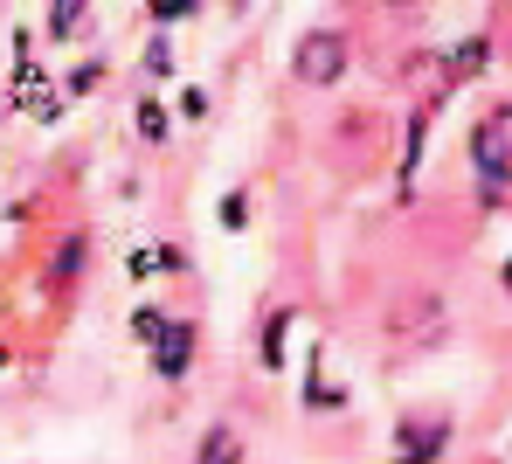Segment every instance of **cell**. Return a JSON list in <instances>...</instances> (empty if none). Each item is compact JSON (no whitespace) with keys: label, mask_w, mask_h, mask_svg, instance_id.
Segmentation results:
<instances>
[{"label":"cell","mask_w":512,"mask_h":464,"mask_svg":"<svg viewBox=\"0 0 512 464\" xmlns=\"http://www.w3.org/2000/svg\"><path fill=\"white\" fill-rule=\"evenodd\" d=\"M284 333H291V305H277L263 326V368H284Z\"/></svg>","instance_id":"obj_9"},{"label":"cell","mask_w":512,"mask_h":464,"mask_svg":"<svg viewBox=\"0 0 512 464\" xmlns=\"http://www.w3.org/2000/svg\"><path fill=\"white\" fill-rule=\"evenodd\" d=\"M485 70V42H464L457 56H450V84H464V77H478Z\"/></svg>","instance_id":"obj_10"},{"label":"cell","mask_w":512,"mask_h":464,"mask_svg":"<svg viewBox=\"0 0 512 464\" xmlns=\"http://www.w3.org/2000/svg\"><path fill=\"white\" fill-rule=\"evenodd\" d=\"M346 63H353V49H346L340 28H312L298 49H291V70H298V84H312V91H326V84H340Z\"/></svg>","instance_id":"obj_1"},{"label":"cell","mask_w":512,"mask_h":464,"mask_svg":"<svg viewBox=\"0 0 512 464\" xmlns=\"http://www.w3.org/2000/svg\"><path fill=\"white\" fill-rule=\"evenodd\" d=\"M243 222H250V201L229 194V201H222V229H243Z\"/></svg>","instance_id":"obj_16"},{"label":"cell","mask_w":512,"mask_h":464,"mask_svg":"<svg viewBox=\"0 0 512 464\" xmlns=\"http://www.w3.org/2000/svg\"><path fill=\"white\" fill-rule=\"evenodd\" d=\"M146 70H153V77H167V70H173V49H167V28H160V35H153V42H146Z\"/></svg>","instance_id":"obj_12"},{"label":"cell","mask_w":512,"mask_h":464,"mask_svg":"<svg viewBox=\"0 0 512 464\" xmlns=\"http://www.w3.org/2000/svg\"><path fill=\"white\" fill-rule=\"evenodd\" d=\"M305 402H312V409L346 402V388H333V381H326V361H319V354H312V368H305Z\"/></svg>","instance_id":"obj_8"},{"label":"cell","mask_w":512,"mask_h":464,"mask_svg":"<svg viewBox=\"0 0 512 464\" xmlns=\"http://www.w3.org/2000/svg\"><path fill=\"white\" fill-rule=\"evenodd\" d=\"M139 139H153V146H160V139H167V111H160V104H153V97H146V104H139Z\"/></svg>","instance_id":"obj_11"},{"label":"cell","mask_w":512,"mask_h":464,"mask_svg":"<svg viewBox=\"0 0 512 464\" xmlns=\"http://www.w3.org/2000/svg\"><path fill=\"white\" fill-rule=\"evenodd\" d=\"M160 326H167V312H153V305H146V312H132V333H139V340H146V347H153V340H160Z\"/></svg>","instance_id":"obj_15"},{"label":"cell","mask_w":512,"mask_h":464,"mask_svg":"<svg viewBox=\"0 0 512 464\" xmlns=\"http://www.w3.org/2000/svg\"><path fill=\"white\" fill-rule=\"evenodd\" d=\"M56 271H63V278H77V271H84V236H70V243L56 250Z\"/></svg>","instance_id":"obj_14"},{"label":"cell","mask_w":512,"mask_h":464,"mask_svg":"<svg viewBox=\"0 0 512 464\" xmlns=\"http://www.w3.org/2000/svg\"><path fill=\"white\" fill-rule=\"evenodd\" d=\"M14 111H28L35 125H56V111H63L56 77H49V70H35V63H14Z\"/></svg>","instance_id":"obj_2"},{"label":"cell","mask_w":512,"mask_h":464,"mask_svg":"<svg viewBox=\"0 0 512 464\" xmlns=\"http://www.w3.org/2000/svg\"><path fill=\"white\" fill-rule=\"evenodd\" d=\"M0 368H7V347H0Z\"/></svg>","instance_id":"obj_17"},{"label":"cell","mask_w":512,"mask_h":464,"mask_svg":"<svg viewBox=\"0 0 512 464\" xmlns=\"http://www.w3.org/2000/svg\"><path fill=\"white\" fill-rule=\"evenodd\" d=\"M153 368L167 374V381H180V374L194 368V326H160V340H153Z\"/></svg>","instance_id":"obj_4"},{"label":"cell","mask_w":512,"mask_h":464,"mask_svg":"<svg viewBox=\"0 0 512 464\" xmlns=\"http://www.w3.org/2000/svg\"><path fill=\"white\" fill-rule=\"evenodd\" d=\"M194 464H243V437H236V423H215V430L201 437Z\"/></svg>","instance_id":"obj_6"},{"label":"cell","mask_w":512,"mask_h":464,"mask_svg":"<svg viewBox=\"0 0 512 464\" xmlns=\"http://www.w3.org/2000/svg\"><path fill=\"white\" fill-rule=\"evenodd\" d=\"M84 7H90V0H49V42L84 35Z\"/></svg>","instance_id":"obj_7"},{"label":"cell","mask_w":512,"mask_h":464,"mask_svg":"<svg viewBox=\"0 0 512 464\" xmlns=\"http://www.w3.org/2000/svg\"><path fill=\"white\" fill-rule=\"evenodd\" d=\"M443 444H450L443 423H429V430H416V437H395V464H436Z\"/></svg>","instance_id":"obj_5"},{"label":"cell","mask_w":512,"mask_h":464,"mask_svg":"<svg viewBox=\"0 0 512 464\" xmlns=\"http://www.w3.org/2000/svg\"><path fill=\"white\" fill-rule=\"evenodd\" d=\"M471 160H478V181H485V201H506V118H485L478 139H471Z\"/></svg>","instance_id":"obj_3"},{"label":"cell","mask_w":512,"mask_h":464,"mask_svg":"<svg viewBox=\"0 0 512 464\" xmlns=\"http://www.w3.org/2000/svg\"><path fill=\"white\" fill-rule=\"evenodd\" d=\"M97 77H104V70L90 63V70H77V77H56V91H70V97H90V91H97Z\"/></svg>","instance_id":"obj_13"}]
</instances>
